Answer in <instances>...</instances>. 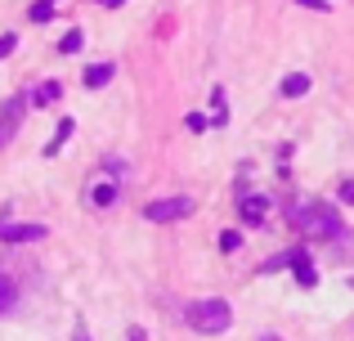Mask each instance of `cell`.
Instances as JSON below:
<instances>
[{
	"label": "cell",
	"instance_id": "cell-1",
	"mask_svg": "<svg viewBox=\"0 0 354 341\" xmlns=\"http://www.w3.org/2000/svg\"><path fill=\"white\" fill-rule=\"evenodd\" d=\"M287 225H296L310 238H346L350 234L328 202H296V207H287Z\"/></svg>",
	"mask_w": 354,
	"mask_h": 341
},
{
	"label": "cell",
	"instance_id": "cell-2",
	"mask_svg": "<svg viewBox=\"0 0 354 341\" xmlns=\"http://www.w3.org/2000/svg\"><path fill=\"white\" fill-rule=\"evenodd\" d=\"M184 324L202 337H220L234 324V306H229L225 297H202V301H193V306H184Z\"/></svg>",
	"mask_w": 354,
	"mask_h": 341
},
{
	"label": "cell",
	"instance_id": "cell-3",
	"mask_svg": "<svg viewBox=\"0 0 354 341\" xmlns=\"http://www.w3.org/2000/svg\"><path fill=\"white\" fill-rule=\"evenodd\" d=\"M193 207H198L193 198H184V193H171V198L148 202V207H144V220H153V225H171V220L193 216Z\"/></svg>",
	"mask_w": 354,
	"mask_h": 341
},
{
	"label": "cell",
	"instance_id": "cell-4",
	"mask_svg": "<svg viewBox=\"0 0 354 341\" xmlns=\"http://www.w3.org/2000/svg\"><path fill=\"white\" fill-rule=\"evenodd\" d=\"M27 108H32V99H27V95H14L5 108H0V149H5V144L18 135V126H23Z\"/></svg>",
	"mask_w": 354,
	"mask_h": 341
},
{
	"label": "cell",
	"instance_id": "cell-5",
	"mask_svg": "<svg viewBox=\"0 0 354 341\" xmlns=\"http://www.w3.org/2000/svg\"><path fill=\"white\" fill-rule=\"evenodd\" d=\"M287 265L296 270V283H301V288H314V283H319V270H314L305 247H292V252H287Z\"/></svg>",
	"mask_w": 354,
	"mask_h": 341
},
{
	"label": "cell",
	"instance_id": "cell-6",
	"mask_svg": "<svg viewBox=\"0 0 354 341\" xmlns=\"http://www.w3.org/2000/svg\"><path fill=\"white\" fill-rule=\"evenodd\" d=\"M50 229L45 225H9V220H0V238L5 243H36V238H45Z\"/></svg>",
	"mask_w": 354,
	"mask_h": 341
},
{
	"label": "cell",
	"instance_id": "cell-7",
	"mask_svg": "<svg viewBox=\"0 0 354 341\" xmlns=\"http://www.w3.org/2000/svg\"><path fill=\"white\" fill-rule=\"evenodd\" d=\"M59 95H63V86H59V81H45V86H36L27 99H32L36 108H50V104H59Z\"/></svg>",
	"mask_w": 354,
	"mask_h": 341
},
{
	"label": "cell",
	"instance_id": "cell-8",
	"mask_svg": "<svg viewBox=\"0 0 354 341\" xmlns=\"http://www.w3.org/2000/svg\"><path fill=\"white\" fill-rule=\"evenodd\" d=\"M238 207H242V216H247V220H256V225H260V220H265V211H269V198H260V193H247Z\"/></svg>",
	"mask_w": 354,
	"mask_h": 341
},
{
	"label": "cell",
	"instance_id": "cell-9",
	"mask_svg": "<svg viewBox=\"0 0 354 341\" xmlns=\"http://www.w3.org/2000/svg\"><path fill=\"white\" fill-rule=\"evenodd\" d=\"M72 131H77V122H72V117H63L59 131H54V140H50V149H45V158H59V149L72 140Z\"/></svg>",
	"mask_w": 354,
	"mask_h": 341
},
{
	"label": "cell",
	"instance_id": "cell-10",
	"mask_svg": "<svg viewBox=\"0 0 354 341\" xmlns=\"http://www.w3.org/2000/svg\"><path fill=\"white\" fill-rule=\"evenodd\" d=\"M113 81V63H90L86 68V90H99Z\"/></svg>",
	"mask_w": 354,
	"mask_h": 341
},
{
	"label": "cell",
	"instance_id": "cell-11",
	"mask_svg": "<svg viewBox=\"0 0 354 341\" xmlns=\"http://www.w3.org/2000/svg\"><path fill=\"white\" fill-rule=\"evenodd\" d=\"M305 90H310V77H305V72H292V77H283V95H287V99H301Z\"/></svg>",
	"mask_w": 354,
	"mask_h": 341
},
{
	"label": "cell",
	"instance_id": "cell-12",
	"mask_svg": "<svg viewBox=\"0 0 354 341\" xmlns=\"http://www.w3.org/2000/svg\"><path fill=\"white\" fill-rule=\"evenodd\" d=\"M90 202H95V207H113V202H117V184H95Z\"/></svg>",
	"mask_w": 354,
	"mask_h": 341
},
{
	"label": "cell",
	"instance_id": "cell-13",
	"mask_svg": "<svg viewBox=\"0 0 354 341\" xmlns=\"http://www.w3.org/2000/svg\"><path fill=\"white\" fill-rule=\"evenodd\" d=\"M81 45H86V36H81V27H72V32L59 41V50L63 54H81Z\"/></svg>",
	"mask_w": 354,
	"mask_h": 341
},
{
	"label": "cell",
	"instance_id": "cell-14",
	"mask_svg": "<svg viewBox=\"0 0 354 341\" xmlns=\"http://www.w3.org/2000/svg\"><path fill=\"white\" fill-rule=\"evenodd\" d=\"M27 18H32V23H50V18H54V0H36Z\"/></svg>",
	"mask_w": 354,
	"mask_h": 341
},
{
	"label": "cell",
	"instance_id": "cell-15",
	"mask_svg": "<svg viewBox=\"0 0 354 341\" xmlns=\"http://www.w3.org/2000/svg\"><path fill=\"white\" fill-rule=\"evenodd\" d=\"M242 247V234L238 229H225V234H220V252H238Z\"/></svg>",
	"mask_w": 354,
	"mask_h": 341
},
{
	"label": "cell",
	"instance_id": "cell-16",
	"mask_svg": "<svg viewBox=\"0 0 354 341\" xmlns=\"http://www.w3.org/2000/svg\"><path fill=\"white\" fill-rule=\"evenodd\" d=\"M184 126H189L193 135H202V131H207L211 122H207V117H202V113H189V117H184Z\"/></svg>",
	"mask_w": 354,
	"mask_h": 341
},
{
	"label": "cell",
	"instance_id": "cell-17",
	"mask_svg": "<svg viewBox=\"0 0 354 341\" xmlns=\"http://www.w3.org/2000/svg\"><path fill=\"white\" fill-rule=\"evenodd\" d=\"M14 50H18V36H14V32H5V36H0V59H9Z\"/></svg>",
	"mask_w": 354,
	"mask_h": 341
},
{
	"label": "cell",
	"instance_id": "cell-18",
	"mask_svg": "<svg viewBox=\"0 0 354 341\" xmlns=\"http://www.w3.org/2000/svg\"><path fill=\"white\" fill-rule=\"evenodd\" d=\"M296 5H305V9H319V14H328V9H332L328 0H296Z\"/></svg>",
	"mask_w": 354,
	"mask_h": 341
},
{
	"label": "cell",
	"instance_id": "cell-19",
	"mask_svg": "<svg viewBox=\"0 0 354 341\" xmlns=\"http://www.w3.org/2000/svg\"><path fill=\"white\" fill-rule=\"evenodd\" d=\"M337 198H341V202H354V180L341 184V193H337Z\"/></svg>",
	"mask_w": 354,
	"mask_h": 341
},
{
	"label": "cell",
	"instance_id": "cell-20",
	"mask_svg": "<svg viewBox=\"0 0 354 341\" xmlns=\"http://www.w3.org/2000/svg\"><path fill=\"white\" fill-rule=\"evenodd\" d=\"M5 306H9V283L0 279V310H5Z\"/></svg>",
	"mask_w": 354,
	"mask_h": 341
},
{
	"label": "cell",
	"instance_id": "cell-21",
	"mask_svg": "<svg viewBox=\"0 0 354 341\" xmlns=\"http://www.w3.org/2000/svg\"><path fill=\"white\" fill-rule=\"evenodd\" d=\"M130 341H144V333H139V328H130Z\"/></svg>",
	"mask_w": 354,
	"mask_h": 341
},
{
	"label": "cell",
	"instance_id": "cell-22",
	"mask_svg": "<svg viewBox=\"0 0 354 341\" xmlns=\"http://www.w3.org/2000/svg\"><path fill=\"white\" fill-rule=\"evenodd\" d=\"M99 5H113L117 9V5H126V0H99Z\"/></svg>",
	"mask_w": 354,
	"mask_h": 341
},
{
	"label": "cell",
	"instance_id": "cell-23",
	"mask_svg": "<svg viewBox=\"0 0 354 341\" xmlns=\"http://www.w3.org/2000/svg\"><path fill=\"white\" fill-rule=\"evenodd\" d=\"M265 341H283V337H265Z\"/></svg>",
	"mask_w": 354,
	"mask_h": 341
},
{
	"label": "cell",
	"instance_id": "cell-24",
	"mask_svg": "<svg viewBox=\"0 0 354 341\" xmlns=\"http://www.w3.org/2000/svg\"><path fill=\"white\" fill-rule=\"evenodd\" d=\"M54 5H59V0H54Z\"/></svg>",
	"mask_w": 354,
	"mask_h": 341
}]
</instances>
